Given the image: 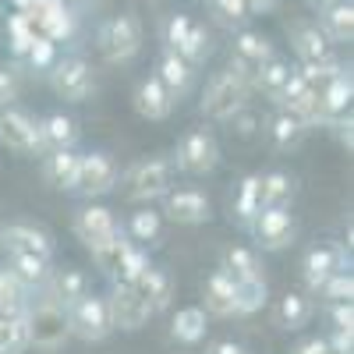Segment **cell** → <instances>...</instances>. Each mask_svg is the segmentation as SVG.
<instances>
[{
  "mask_svg": "<svg viewBox=\"0 0 354 354\" xmlns=\"http://www.w3.org/2000/svg\"><path fill=\"white\" fill-rule=\"evenodd\" d=\"M117 188H121L124 202H131V205H153L174 188V163L167 156L138 160L128 170H121Z\"/></svg>",
  "mask_w": 354,
  "mask_h": 354,
  "instance_id": "6da1fadb",
  "label": "cell"
},
{
  "mask_svg": "<svg viewBox=\"0 0 354 354\" xmlns=\"http://www.w3.org/2000/svg\"><path fill=\"white\" fill-rule=\"evenodd\" d=\"M248 96H252V85L238 75V71H216L202 88V100H198V110L202 117H209L216 124H227L234 113H241L248 106Z\"/></svg>",
  "mask_w": 354,
  "mask_h": 354,
  "instance_id": "7a4b0ae2",
  "label": "cell"
},
{
  "mask_svg": "<svg viewBox=\"0 0 354 354\" xmlns=\"http://www.w3.org/2000/svg\"><path fill=\"white\" fill-rule=\"evenodd\" d=\"M142 43H145V28L135 15H117V18H106L96 32V46L103 53L106 64H128L142 53Z\"/></svg>",
  "mask_w": 354,
  "mask_h": 354,
  "instance_id": "3957f363",
  "label": "cell"
},
{
  "mask_svg": "<svg viewBox=\"0 0 354 354\" xmlns=\"http://www.w3.org/2000/svg\"><path fill=\"white\" fill-rule=\"evenodd\" d=\"M220 160H223L220 142H216V135L209 128H195V131L181 135V138H177L174 156H170L174 170L188 174V177H209V174H216Z\"/></svg>",
  "mask_w": 354,
  "mask_h": 354,
  "instance_id": "277c9868",
  "label": "cell"
},
{
  "mask_svg": "<svg viewBox=\"0 0 354 354\" xmlns=\"http://www.w3.org/2000/svg\"><path fill=\"white\" fill-rule=\"evenodd\" d=\"M0 145L21 160H36L43 156V135H39V121L21 106H0Z\"/></svg>",
  "mask_w": 354,
  "mask_h": 354,
  "instance_id": "5b68a950",
  "label": "cell"
},
{
  "mask_svg": "<svg viewBox=\"0 0 354 354\" xmlns=\"http://www.w3.org/2000/svg\"><path fill=\"white\" fill-rule=\"evenodd\" d=\"M68 330H71V337L82 340V344H103V340L113 333L110 308H106V294L85 290L82 298L68 308Z\"/></svg>",
  "mask_w": 354,
  "mask_h": 354,
  "instance_id": "8992f818",
  "label": "cell"
},
{
  "mask_svg": "<svg viewBox=\"0 0 354 354\" xmlns=\"http://www.w3.org/2000/svg\"><path fill=\"white\" fill-rule=\"evenodd\" d=\"M46 75H50L53 96L64 103H85L96 93V71L85 57H57Z\"/></svg>",
  "mask_w": 354,
  "mask_h": 354,
  "instance_id": "52a82bcc",
  "label": "cell"
},
{
  "mask_svg": "<svg viewBox=\"0 0 354 354\" xmlns=\"http://www.w3.org/2000/svg\"><path fill=\"white\" fill-rule=\"evenodd\" d=\"M25 330H28V347H43V351H61L71 340L68 312L39 298L25 312Z\"/></svg>",
  "mask_w": 354,
  "mask_h": 354,
  "instance_id": "ba28073f",
  "label": "cell"
},
{
  "mask_svg": "<svg viewBox=\"0 0 354 354\" xmlns=\"http://www.w3.org/2000/svg\"><path fill=\"white\" fill-rule=\"evenodd\" d=\"M117 177H121V167L117 160L103 149H93V153H82L78 160V174H75V188L71 195L78 198H103L110 192H117Z\"/></svg>",
  "mask_w": 354,
  "mask_h": 354,
  "instance_id": "9c48e42d",
  "label": "cell"
},
{
  "mask_svg": "<svg viewBox=\"0 0 354 354\" xmlns=\"http://www.w3.org/2000/svg\"><path fill=\"white\" fill-rule=\"evenodd\" d=\"M106 308H110V322L121 333H135L142 326H149V319L156 315L153 305L138 294L135 283L128 280H110V294H106Z\"/></svg>",
  "mask_w": 354,
  "mask_h": 354,
  "instance_id": "30bf717a",
  "label": "cell"
},
{
  "mask_svg": "<svg viewBox=\"0 0 354 354\" xmlns=\"http://www.w3.org/2000/svg\"><path fill=\"white\" fill-rule=\"evenodd\" d=\"M248 234L255 238V245L262 252H283L298 241V220H294L290 209H280V205H262V209L252 216Z\"/></svg>",
  "mask_w": 354,
  "mask_h": 354,
  "instance_id": "8fae6325",
  "label": "cell"
},
{
  "mask_svg": "<svg viewBox=\"0 0 354 354\" xmlns=\"http://www.w3.org/2000/svg\"><path fill=\"white\" fill-rule=\"evenodd\" d=\"M163 220L177 223V227H202L213 220V202L202 188H170L163 198Z\"/></svg>",
  "mask_w": 354,
  "mask_h": 354,
  "instance_id": "7c38bea8",
  "label": "cell"
},
{
  "mask_svg": "<svg viewBox=\"0 0 354 354\" xmlns=\"http://www.w3.org/2000/svg\"><path fill=\"white\" fill-rule=\"evenodd\" d=\"M344 266H347V248H344V245H337V241H319V245H312V248L301 255V280H305V290L315 294L337 270H344Z\"/></svg>",
  "mask_w": 354,
  "mask_h": 354,
  "instance_id": "4fadbf2b",
  "label": "cell"
},
{
  "mask_svg": "<svg viewBox=\"0 0 354 354\" xmlns=\"http://www.w3.org/2000/svg\"><path fill=\"white\" fill-rule=\"evenodd\" d=\"M71 230H75V238H78L85 248H96V245L117 238V234H121V223H117L113 209H106V205H100V202L88 198V205H82V209L75 213Z\"/></svg>",
  "mask_w": 354,
  "mask_h": 354,
  "instance_id": "5bb4252c",
  "label": "cell"
},
{
  "mask_svg": "<svg viewBox=\"0 0 354 354\" xmlns=\"http://www.w3.org/2000/svg\"><path fill=\"white\" fill-rule=\"evenodd\" d=\"M277 106L290 110L308 131H312V128H322V103H319V93L298 75V68L290 71V78H287V85H283Z\"/></svg>",
  "mask_w": 354,
  "mask_h": 354,
  "instance_id": "9a60e30c",
  "label": "cell"
},
{
  "mask_svg": "<svg viewBox=\"0 0 354 354\" xmlns=\"http://www.w3.org/2000/svg\"><path fill=\"white\" fill-rule=\"evenodd\" d=\"M277 50H273V43L266 39L262 32H252V28H245V32H238L234 36V46H230V71H238L248 85L255 82V71L270 61Z\"/></svg>",
  "mask_w": 354,
  "mask_h": 354,
  "instance_id": "2e32d148",
  "label": "cell"
},
{
  "mask_svg": "<svg viewBox=\"0 0 354 354\" xmlns=\"http://www.w3.org/2000/svg\"><path fill=\"white\" fill-rule=\"evenodd\" d=\"M85 290H88V277L82 270H75V266H64V270H50V277L39 287V301H50L68 312Z\"/></svg>",
  "mask_w": 354,
  "mask_h": 354,
  "instance_id": "e0dca14e",
  "label": "cell"
},
{
  "mask_svg": "<svg viewBox=\"0 0 354 354\" xmlns=\"http://www.w3.org/2000/svg\"><path fill=\"white\" fill-rule=\"evenodd\" d=\"M0 248L4 252H32L43 259H53V252H57L53 234L36 227V223H4L0 227Z\"/></svg>",
  "mask_w": 354,
  "mask_h": 354,
  "instance_id": "ac0fdd59",
  "label": "cell"
},
{
  "mask_svg": "<svg viewBox=\"0 0 354 354\" xmlns=\"http://www.w3.org/2000/svg\"><path fill=\"white\" fill-rule=\"evenodd\" d=\"M202 312L209 319H230L238 315V283L223 270H213L202 283Z\"/></svg>",
  "mask_w": 354,
  "mask_h": 354,
  "instance_id": "d6986e66",
  "label": "cell"
},
{
  "mask_svg": "<svg viewBox=\"0 0 354 354\" xmlns=\"http://www.w3.org/2000/svg\"><path fill=\"white\" fill-rule=\"evenodd\" d=\"M131 106H135L138 117H145V121H167V117L174 113V106H177V100L167 93L163 82H160L156 75H149V78H142V82L135 85Z\"/></svg>",
  "mask_w": 354,
  "mask_h": 354,
  "instance_id": "ffe728a7",
  "label": "cell"
},
{
  "mask_svg": "<svg viewBox=\"0 0 354 354\" xmlns=\"http://www.w3.org/2000/svg\"><path fill=\"white\" fill-rule=\"evenodd\" d=\"M156 78L163 82V88L167 93L181 103L192 88H195V68L185 61L177 50H170V46H163V53H160V64H156Z\"/></svg>",
  "mask_w": 354,
  "mask_h": 354,
  "instance_id": "44dd1931",
  "label": "cell"
},
{
  "mask_svg": "<svg viewBox=\"0 0 354 354\" xmlns=\"http://www.w3.org/2000/svg\"><path fill=\"white\" fill-rule=\"evenodd\" d=\"M351 100H354V78L344 68L340 75H333L326 85L319 88V103H322V128H330L337 117L351 113Z\"/></svg>",
  "mask_w": 354,
  "mask_h": 354,
  "instance_id": "7402d4cb",
  "label": "cell"
},
{
  "mask_svg": "<svg viewBox=\"0 0 354 354\" xmlns=\"http://www.w3.org/2000/svg\"><path fill=\"white\" fill-rule=\"evenodd\" d=\"M78 160H82V153H75V149H46L39 156L43 181L53 192H71L75 188V174H78Z\"/></svg>",
  "mask_w": 354,
  "mask_h": 354,
  "instance_id": "603a6c76",
  "label": "cell"
},
{
  "mask_svg": "<svg viewBox=\"0 0 354 354\" xmlns=\"http://www.w3.org/2000/svg\"><path fill=\"white\" fill-rule=\"evenodd\" d=\"M290 50L305 64V61H322V57H330L333 43L319 28V21H294L290 25Z\"/></svg>",
  "mask_w": 354,
  "mask_h": 354,
  "instance_id": "cb8c5ba5",
  "label": "cell"
},
{
  "mask_svg": "<svg viewBox=\"0 0 354 354\" xmlns=\"http://www.w3.org/2000/svg\"><path fill=\"white\" fill-rule=\"evenodd\" d=\"M209 333V315L202 312V305H185L177 308L170 319V340H177L181 347H198Z\"/></svg>",
  "mask_w": 354,
  "mask_h": 354,
  "instance_id": "d4e9b609",
  "label": "cell"
},
{
  "mask_svg": "<svg viewBox=\"0 0 354 354\" xmlns=\"http://www.w3.org/2000/svg\"><path fill=\"white\" fill-rule=\"evenodd\" d=\"M39 135H43V153L46 149H75L78 138H82V128L71 113L53 110L39 121Z\"/></svg>",
  "mask_w": 354,
  "mask_h": 354,
  "instance_id": "484cf974",
  "label": "cell"
},
{
  "mask_svg": "<svg viewBox=\"0 0 354 354\" xmlns=\"http://www.w3.org/2000/svg\"><path fill=\"white\" fill-rule=\"evenodd\" d=\"M312 315H315V301H312V294H308V290H287L283 298L277 301V308H273L277 326L287 330V333L308 326V319H312Z\"/></svg>",
  "mask_w": 354,
  "mask_h": 354,
  "instance_id": "4316f807",
  "label": "cell"
},
{
  "mask_svg": "<svg viewBox=\"0 0 354 354\" xmlns=\"http://www.w3.org/2000/svg\"><path fill=\"white\" fill-rule=\"evenodd\" d=\"M220 270L234 280V283H248V280H262V259L255 248H245V245H230L220 259Z\"/></svg>",
  "mask_w": 354,
  "mask_h": 354,
  "instance_id": "83f0119b",
  "label": "cell"
},
{
  "mask_svg": "<svg viewBox=\"0 0 354 354\" xmlns=\"http://www.w3.org/2000/svg\"><path fill=\"white\" fill-rule=\"evenodd\" d=\"M266 131H270L273 149H280V153H294V149H298V145L305 142V135H308V128H305L290 110H283V106H277V113L270 117Z\"/></svg>",
  "mask_w": 354,
  "mask_h": 354,
  "instance_id": "f1b7e54d",
  "label": "cell"
},
{
  "mask_svg": "<svg viewBox=\"0 0 354 354\" xmlns=\"http://www.w3.org/2000/svg\"><path fill=\"white\" fill-rule=\"evenodd\" d=\"M135 287H138V294H142V298L145 301H149L153 305V312L160 315L167 305H170V298H174V280H170V273L163 270V266H149V270H145L138 280H131Z\"/></svg>",
  "mask_w": 354,
  "mask_h": 354,
  "instance_id": "f546056e",
  "label": "cell"
},
{
  "mask_svg": "<svg viewBox=\"0 0 354 354\" xmlns=\"http://www.w3.org/2000/svg\"><path fill=\"white\" fill-rule=\"evenodd\" d=\"M28 305H32V290L4 266V270H0V315L4 319H25Z\"/></svg>",
  "mask_w": 354,
  "mask_h": 354,
  "instance_id": "4dcf8cb0",
  "label": "cell"
},
{
  "mask_svg": "<svg viewBox=\"0 0 354 354\" xmlns=\"http://www.w3.org/2000/svg\"><path fill=\"white\" fill-rule=\"evenodd\" d=\"M294 195H298V185L287 170H270L259 174V202L262 205H280V209H290Z\"/></svg>",
  "mask_w": 354,
  "mask_h": 354,
  "instance_id": "1f68e13d",
  "label": "cell"
},
{
  "mask_svg": "<svg viewBox=\"0 0 354 354\" xmlns=\"http://www.w3.org/2000/svg\"><path fill=\"white\" fill-rule=\"evenodd\" d=\"M8 270H11L28 290H39L43 280H46L50 270H53V259H43V255H32V252H8Z\"/></svg>",
  "mask_w": 354,
  "mask_h": 354,
  "instance_id": "d6a6232c",
  "label": "cell"
},
{
  "mask_svg": "<svg viewBox=\"0 0 354 354\" xmlns=\"http://www.w3.org/2000/svg\"><path fill=\"white\" fill-rule=\"evenodd\" d=\"M121 230L128 234L135 245L153 248L160 241V234H163V213L153 209V205H138V209L131 213V220H128V227H121Z\"/></svg>",
  "mask_w": 354,
  "mask_h": 354,
  "instance_id": "836d02e7",
  "label": "cell"
},
{
  "mask_svg": "<svg viewBox=\"0 0 354 354\" xmlns=\"http://www.w3.org/2000/svg\"><path fill=\"white\" fill-rule=\"evenodd\" d=\"M319 28L326 32L330 43H351L354 39V4L351 0H337V4L322 8Z\"/></svg>",
  "mask_w": 354,
  "mask_h": 354,
  "instance_id": "e575fe53",
  "label": "cell"
},
{
  "mask_svg": "<svg viewBox=\"0 0 354 354\" xmlns=\"http://www.w3.org/2000/svg\"><path fill=\"white\" fill-rule=\"evenodd\" d=\"M290 64L283 61V57H270L259 71H255V82H252V93H262L270 103H277L280 100V93H283V85H287V78H290Z\"/></svg>",
  "mask_w": 354,
  "mask_h": 354,
  "instance_id": "d590c367",
  "label": "cell"
},
{
  "mask_svg": "<svg viewBox=\"0 0 354 354\" xmlns=\"http://www.w3.org/2000/svg\"><path fill=\"white\" fill-rule=\"evenodd\" d=\"M259 209H262V202H259V174H245L238 192H234V198H230V216L238 220L241 230H248V223H252V216Z\"/></svg>",
  "mask_w": 354,
  "mask_h": 354,
  "instance_id": "8d00e7d4",
  "label": "cell"
},
{
  "mask_svg": "<svg viewBox=\"0 0 354 354\" xmlns=\"http://www.w3.org/2000/svg\"><path fill=\"white\" fill-rule=\"evenodd\" d=\"M36 32H43L46 39H53L57 46L68 43L75 32H78V15L68 8V4H57L53 11H46L39 21H36Z\"/></svg>",
  "mask_w": 354,
  "mask_h": 354,
  "instance_id": "74e56055",
  "label": "cell"
},
{
  "mask_svg": "<svg viewBox=\"0 0 354 354\" xmlns=\"http://www.w3.org/2000/svg\"><path fill=\"white\" fill-rule=\"evenodd\" d=\"M177 53H181L192 68H202V64L213 57V32H209L205 25L192 21V25H188V32H185V39L177 43Z\"/></svg>",
  "mask_w": 354,
  "mask_h": 354,
  "instance_id": "f35d334b",
  "label": "cell"
},
{
  "mask_svg": "<svg viewBox=\"0 0 354 354\" xmlns=\"http://www.w3.org/2000/svg\"><path fill=\"white\" fill-rule=\"evenodd\" d=\"M128 241H131V238L121 230L117 238H110V241H103V245H96V248H88V255H93V262H96V270H100L106 280H117V270H121V255H124Z\"/></svg>",
  "mask_w": 354,
  "mask_h": 354,
  "instance_id": "ab89813d",
  "label": "cell"
},
{
  "mask_svg": "<svg viewBox=\"0 0 354 354\" xmlns=\"http://www.w3.org/2000/svg\"><path fill=\"white\" fill-rule=\"evenodd\" d=\"M4 28H8V43H11V53L18 57H25V50H28V43L36 39V25H32V18H28L25 11H11L8 15V21H4Z\"/></svg>",
  "mask_w": 354,
  "mask_h": 354,
  "instance_id": "60d3db41",
  "label": "cell"
},
{
  "mask_svg": "<svg viewBox=\"0 0 354 354\" xmlns=\"http://www.w3.org/2000/svg\"><path fill=\"white\" fill-rule=\"evenodd\" d=\"M340 71H344V61H340L337 53L322 57V61H305V64L298 68V75H301V78H305V82H308V85L315 88V93H319V88L326 85V82H330L333 75H340Z\"/></svg>",
  "mask_w": 354,
  "mask_h": 354,
  "instance_id": "b9f144b4",
  "label": "cell"
},
{
  "mask_svg": "<svg viewBox=\"0 0 354 354\" xmlns=\"http://www.w3.org/2000/svg\"><path fill=\"white\" fill-rule=\"evenodd\" d=\"M266 301H270V283H266V277L238 283V315H255L266 308Z\"/></svg>",
  "mask_w": 354,
  "mask_h": 354,
  "instance_id": "7bdbcfd3",
  "label": "cell"
},
{
  "mask_svg": "<svg viewBox=\"0 0 354 354\" xmlns=\"http://www.w3.org/2000/svg\"><path fill=\"white\" fill-rule=\"evenodd\" d=\"M25 351H28L25 319H4L0 315V354H25Z\"/></svg>",
  "mask_w": 354,
  "mask_h": 354,
  "instance_id": "ee69618b",
  "label": "cell"
},
{
  "mask_svg": "<svg viewBox=\"0 0 354 354\" xmlns=\"http://www.w3.org/2000/svg\"><path fill=\"white\" fill-rule=\"evenodd\" d=\"M315 298H322V301H354V273L347 270V266H344V270H337L326 283H322L319 290H315Z\"/></svg>",
  "mask_w": 354,
  "mask_h": 354,
  "instance_id": "f6af8a7d",
  "label": "cell"
},
{
  "mask_svg": "<svg viewBox=\"0 0 354 354\" xmlns=\"http://www.w3.org/2000/svg\"><path fill=\"white\" fill-rule=\"evenodd\" d=\"M153 266V259H149V248H142V245H135V241H128V248H124V255H121V270H117V280H138L145 270Z\"/></svg>",
  "mask_w": 354,
  "mask_h": 354,
  "instance_id": "bcb514c9",
  "label": "cell"
},
{
  "mask_svg": "<svg viewBox=\"0 0 354 354\" xmlns=\"http://www.w3.org/2000/svg\"><path fill=\"white\" fill-rule=\"evenodd\" d=\"M21 61L32 68V71H50L53 68V61H57V43L53 39H46L43 32H36V39L28 43V50H25V57Z\"/></svg>",
  "mask_w": 354,
  "mask_h": 354,
  "instance_id": "7dc6e473",
  "label": "cell"
},
{
  "mask_svg": "<svg viewBox=\"0 0 354 354\" xmlns=\"http://www.w3.org/2000/svg\"><path fill=\"white\" fill-rule=\"evenodd\" d=\"M21 96V75L15 64H0V106H11Z\"/></svg>",
  "mask_w": 354,
  "mask_h": 354,
  "instance_id": "c3c4849f",
  "label": "cell"
},
{
  "mask_svg": "<svg viewBox=\"0 0 354 354\" xmlns=\"http://www.w3.org/2000/svg\"><path fill=\"white\" fill-rule=\"evenodd\" d=\"M326 315L333 322V330H354V301H330Z\"/></svg>",
  "mask_w": 354,
  "mask_h": 354,
  "instance_id": "681fc988",
  "label": "cell"
},
{
  "mask_svg": "<svg viewBox=\"0 0 354 354\" xmlns=\"http://www.w3.org/2000/svg\"><path fill=\"white\" fill-rule=\"evenodd\" d=\"M188 25H192V18L188 15H170L167 18V25H163V43L170 46V50H177V43L185 39V32H188Z\"/></svg>",
  "mask_w": 354,
  "mask_h": 354,
  "instance_id": "f907efd6",
  "label": "cell"
},
{
  "mask_svg": "<svg viewBox=\"0 0 354 354\" xmlns=\"http://www.w3.org/2000/svg\"><path fill=\"white\" fill-rule=\"evenodd\" d=\"M213 8H216L227 21H245V18H252L245 0H213Z\"/></svg>",
  "mask_w": 354,
  "mask_h": 354,
  "instance_id": "816d5d0a",
  "label": "cell"
},
{
  "mask_svg": "<svg viewBox=\"0 0 354 354\" xmlns=\"http://www.w3.org/2000/svg\"><path fill=\"white\" fill-rule=\"evenodd\" d=\"M290 354H333L330 351V340L326 337H305L290 347Z\"/></svg>",
  "mask_w": 354,
  "mask_h": 354,
  "instance_id": "f5cc1de1",
  "label": "cell"
},
{
  "mask_svg": "<svg viewBox=\"0 0 354 354\" xmlns=\"http://www.w3.org/2000/svg\"><path fill=\"white\" fill-rule=\"evenodd\" d=\"M326 340L333 354H354V330H333Z\"/></svg>",
  "mask_w": 354,
  "mask_h": 354,
  "instance_id": "db71d44e",
  "label": "cell"
},
{
  "mask_svg": "<svg viewBox=\"0 0 354 354\" xmlns=\"http://www.w3.org/2000/svg\"><path fill=\"white\" fill-rule=\"evenodd\" d=\"M205 354H248V351L234 340H213V344H205Z\"/></svg>",
  "mask_w": 354,
  "mask_h": 354,
  "instance_id": "11a10c76",
  "label": "cell"
},
{
  "mask_svg": "<svg viewBox=\"0 0 354 354\" xmlns=\"http://www.w3.org/2000/svg\"><path fill=\"white\" fill-rule=\"evenodd\" d=\"M248 4V15H270L277 8V0H245Z\"/></svg>",
  "mask_w": 354,
  "mask_h": 354,
  "instance_id": "9f6ffc18",
  "label": "cell"
},
{
  "mask_svg": "<svg viewBox=\"0 0 354 354\" xmlns=\"http://www.w3.org/2000/svg\"><path fill=\"white\" fill-rule=\"evenodd\" d=\"M64 4H68L71 11H85L88 4H93V0H64Z\"/></svg>",
  "mask_w": 354,
  "mask_h": 354,
  "instance_id": "6f0895ef",
  "label": "cell"
},
{
  "mask_svg": "<svg viewBox=\"0 0 354 354\" xmlns=\"http://www.w3.org/2000/svg\"><path fill=\"white\" fill-rule=\"evenodd\" d=\"M11 8H15V11H25V8H28V0H11Z\"/></svg>",
  "mask_w": 354,
  "mask_h": 354,
  "instance_id": "680465c9",
  "label": "cell"
},
{
  "mask_svg": "<svg viewBox=\"0 0 354 354\" xmlns=\"http://www.w3.org/2000/svg\"><path fill=\"white\" fill-rule=\"evenodd\" d=\"M315 4H319V8H330V4H337V0H315Z\"/></svg>",
  "mask_w": 354,
  "mask_h": 354,
  "instance_id": "91938a15",
  "label": "cell"
}]
</instances>
